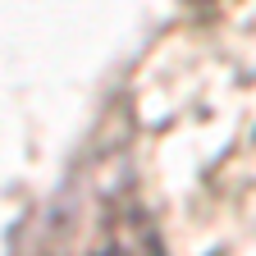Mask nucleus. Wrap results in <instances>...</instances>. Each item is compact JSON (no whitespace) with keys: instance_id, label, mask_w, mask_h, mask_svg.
I'll return each instance as SVG.
<instances>
[{"instance_id":"f257e3e1","label":"nucleus","mask_w":256,"mask_h":256,"mask_svg":"<svg viewBox=\"0 0 256 256\" xmlns=\"http://www.w3.org/2000/svg\"><path fill=\"white\" fill-rule=\"evenodd\" d=\"M110 256H133V252H110ZM142 256H151V252H142Z\"/></svg>"}]
</instances>
